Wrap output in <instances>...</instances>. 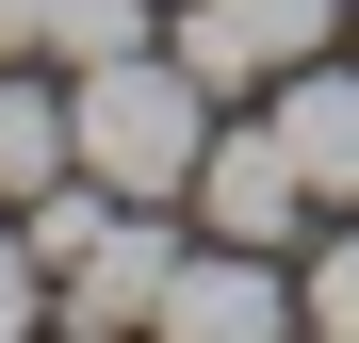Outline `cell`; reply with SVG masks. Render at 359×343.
<instances>
[{
    "label": "cell",
    "instance_id": "cell-1",
    "mask_svg": "<svg viewBox=\"0 0 359 343\" xmlns=\"http://www.w3.org/2000/svg\"><path fill=\"white\" fill-rule=\"evenodd\" d=\"M66 131H82V180L163 213V196H196V163H212L229 114H212V82L180 49H114V66H66Z\"/></svg>",
    "mask_w": 359,
    "mask_h": 343
},
{
    "label": "cell",
    "instance_id": "cell-2",
    "mask_svg": "<svg viewBox=\"0 0 359 343\" xmlns=\"http://www.w3.org/2000/svg\"><path fill=\"white\" fill-rule=\"evenodd\" d=\"M327 33H343V0H196V17H180V66L212 98H245V82H294Z\"/></svg>",
    "mask_w": 359,
    "mask_h": 343
},
{
    "label": "cell",
    "instance_id": "cell-3",
    "mask_svg": "<svg viewBox=\"0 0 359 343\" xmlns=\"http://www.w3.org/2000/svg\"><path fill=\"white\" fill-rule=\"evenodd\" d=\"M278 327H294L278 246H180L163 262V343H278Z\"/></svg>",
    "mask_w": 359,
    "mask_h": 343
},
{
    "label": "cell",
    "instance_id": "cell-4",
    "mask_svg": "<svg viewBox=\"0 0 359 343\" xmlns=\"http://www.w3.org/2000/svg\"><path fill=\"white\" fill-rule=\"evenodd\" d=\"M196 229H212V246H294V229H311V180H294L278 114L212 131V163H196Z\"/></svg>",
    "mask_w": 359,
    "mask_h": 343
},
{
    "label": "cell",
    "instance_id": "cell-5",
    "mask_svg": "<svg viewBox=\"0 0 359 343\" xmlns=\"http://www.w3.org/2000/svg\"><path fill=\"white\" fill-rule=\"evenodd\" d=\"M262 114H278V147H294V180H311V213H359V66H294V82H262Z\"/></svg>",
    "mask_w": 359,
    "mask_h": 343
},
{
    "label": "cell",
    "instance_id": "cell-6",
    "mask_svg": "<svg viewBox=\"0 0 359 343\" xmlns=\"http://www.w3.org/2000/svg\"><path fill=\"white\" fill-rule=\"evenodd\" d=\"M163 262H180V229H163V213H114L49 311H66V327H163Z\"/></svg>",
    "mask_w": 359,
    "mask_h": 343
},
{
    "label": "cell",
    "instance_id": "cell-7",
    "mask_svg": "<svg viewBox=\"0 0 359 343\" xmlns=\"http://www.w3.org/2000/svg\"><path fill=\"white\" fill-rule=\"evenodd\" d=\"M66 163H82V131H66V82H33V49H17V66H0V213H33Z\"/></svg>",
    "mask_w": 359,
    "mask_h": 343
},
{
    "label": "cell",
    "instance_id": "cell-8",
    "mask_svg": "<svg viewBox=\"0 0 359 343\" xmlns=\"http://www.w3.org/2000/svg\"><path fill=\"white\" fill-rule=\"evenodd\" d=\"M147 49V0H49V66H114Z\"/></svg>",
    "mask_w": 359,
    "mask_h": 343
},
{
    "label": "cell",
    "instance_id": "cell-9",
    "mask_svg": "<svg viewBox=\"0 0 359 343\" xmlns=\"http://www.w3.org/2000/svg\"><path fill=\"white\" fill-rule=\"evenodd\" d=\"M294 327L359 343V229H327V246H311V278H294Z\"/></svg>",
    "mask_w": 359,
    "mask_h": 343
},
{
    "label": "cell",
    "instance_id": "cell-10",
    "mask_svg": "<svg viewBox=\"0 0 359 343\" xmlns=\"http://www.w3.org/2000/svg\"><path fill=\"white\" fill-rule=\"evenodd\" d=\"M33 311H49V262H33V229H17V213H0V343H17Z\"/></svg>",
    "mask_w": 359,
    "mask_h": 343
},
{
    "label": "cell",
    "instance_id": "cell-11",
    "mask_svg": "<svg viewBox=\"0 0 359 343\" xmlns=\"http://www.w3.org/2000/svg\"><path fill=\"white\" fill-rule=\"evenodd\" d=\"M17 49L49 66V0H0V66H17Z\"/></svg>",
    "mask_w": 359,
    "mask_h": 343
},
{
    "label": "cell",
    "instance_id": "cell-12",
    "mask_svg": "<svg viewBox=\"0 0 359 343\" xmlns=\"http://www.w3.org/2000/svg\"><path fill=\"white\" fill-rule=\"evenodd\" d=\"M343 33H359V0H343Z\"/></svg>",
    "mask_w": 359,
    "mask_h": 343
}]
</instances>
